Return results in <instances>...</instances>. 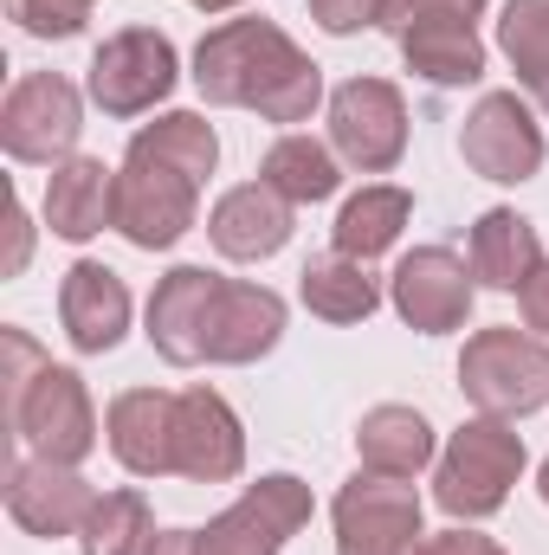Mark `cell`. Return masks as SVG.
Returning <instances> with one entry per match:
<instances>
[{
    "mask_svg": "<svg viewBox=\"0 0 549 555\" xmlns=\"http://www.w3.org/2000/svg\"><path fill=\"white\" fill-rule=\"evenodd\" d=\"M220 162V137L207 117L194 111H168L155 124H142L124 168H117V233L137 253H168L194 214H201V181Z\"/></svg>",
    "mask_w": 549,
    "mask_h": 555,
    "instance_id": "6da1fadb",
    "label": "cell"
},
{
    "mask_svg": "<svg viewBox=\"0 0 549 555\" xmlns=\"http://www.w3.org/2000/svg\"><path fill=\"white\" fill-rule=\"evenodd\" d=\"M194 91L220 111H253L266 124H304L323 104V72L272 20H227L194 46Z\"/></svg>",
    "mask_w": 549,
    "mask_h": 555,
    "instance_id": "7a4b0ae2",
    "label": "cell"
},
{
    "mask_svg": "<svg viewBox=\"0 0 549 555\" xmlns=\"http://www.w3.org/2000/svg\"><path fill=\"white\" fill-rule=\"evenodd\" d=\"M304 524H310V485L272 472L246 485L207 530H155L149 555H284Z\"/></svg>",
    "mask_w": 549,
    "mask_h": 555,
    "instance_id": "3957f363",
    "label": "cell"
},
{
    "mask_svg": "<svg viewBox=\"0 0 549 555\" xmlns=\"http://www.w3.org/2000/svg\"><path fill=\"white\" fill-rule=\"evenodd\" d=\"M518 478H524V439H518V426L478 414L446 439V452L433 465V504L452 524H485V517L505 511V498H511Z\"/></svg>",
    "mask_w": 549,
    "mask_h": 555,
    "instance_id": "277c9868",
    "label": "cell"
},
{
    "mask_svg": "<svg viewBox=\"0 0 549 555\" xmlns=\"http://www.w3.org/2000/svg\"><path fill=\"white\" fill-rule=\"evenodd\" d=\"M491 0H388L382 7V33L401 46L413 78L452 91V85H478L485 78V39H478V13Z\"/></svg>",
    "mask_w": 549,
    "mask_h": 555,
    "instance_id": "5b68a950",
    "label": "cell"
},
{
    "mask_svg": "<svg viewBox=\"0 0 549 555\" xmlns=\"http://www.w3.org/2000/svg\"><path fill=\"white\" fill-rule=\"evenodd\" d=\"M7 426L26 452L52 459V465H85L98 452V408L85 395V375L78 369H33L20 395H7Z\"/></svg>",
    "mask_w": 549,
    "mask_h": 555,
    "instance_id": "8992f818",
    "label": "cell"
},
{
    "mask_svg": "<svg viewBox=\"0 0 549 555\" xmlns=\"http://www.w3.org/2000/svg\"><path fill=\"white\" fill-rule=\"evenodd\" d=\"M459 388L491 420L537 414L549 401V343L531 330H478L459 356Z\"/></svg>",
    "mask_w": 549,
    "mask_h": 555,
    "instance_id": "52a82bcc",
    "label": "cell"
},
{
    "mask_svg": "<svg viewBox=\"0 0 549 555\" xmlns=\"http://www.w3.org/2000/svg\"><path fill=\"white\" fill-rule=\"evenodd\" d=\"M181 78V59H175V39L155 33V26H124L111 33L98 52H91V72H85V91L104 117H142L155 111Z\"/></svg>",
    "mask_w": 549,
    "mask_h": 555,
    "instance_id": "ba28073f",
    "label": "cell"
},
{
    "mask_svg": "<svg viewBox=\"0 0 549 555\" xmlns=\"http://www.w3.org/2000/svg\"><path fill=\"white\" fill-rule=\"evenodd\" d=\"M336 555H420V491L408 478H382V472H356L336 504Z\"/></svg>",
    "mask_w": 549,
    "mask_h": 555,
    "instance_id": "9c48e42d",
    "label": "cell"
},
{
    "mask_svg": "<svg viewBox=\"0 0 549 555\" xmlns=\"http://www.w3.org/2000/svg\"><path fill=\"white\" fill-rule=\"evenodd\" d=\"M78 130H85V98H78V85L59 78V72H26V78L7 91V104H0V142H7L13 162H46V168H59V162H72Z\"/></svg>",
    "mask_w": 549,
    "mask_h": 555,
    "instance_id": "30bf717a",
    "label": "cell"
},
{
    "mask_svg": "<svg viewBox=\"0 0 549 555\" xmlns=\"http://www.w3.org/2000/svg\"><path fill=\"white\" fill-rule=\"evenodd\" d=\"M330 149L356 175H388L408 155V98L388 78H349L330 91Z\"/></svg>",
    "mask_w": 549,
    "mask_h": 555,
    "instance_id": "8fae6325",
    "label": "cell"
},
{
    "mask_svg": "<svg viewBox=\"0 0 549 555\" xmlns=\"http://www.w3.org/2000/svg\"><path fill=\"white\" fill-rule=\"evenodd\" d=\"M278 336H284V297L266 291V284H246V278L214 272L207 310H201V362L246 369V362L272 356Z\"/></svg>",
    "mask_w": 549,
    "mask_h": 555,
    "instance_id": "7c38bea8",
    "label": "cell"
},
{
    "mask_svg": "<svg viewBox=\"0 0 549 555\" xmlns=\"http://www.w3.org/2000/svg\"><path fill=\"white\" fill-rule=\"evenodd\" d=\"M459 155L472 175L485 181H531L544 168V124L531 117V104L518 91H485L459 130Z\"/></svg>",
    "mask_w": 549,
    "mask_h": 555,
    "instance_id": "4fadbf2b",
    "label": "cell"
},
{
    "mask_svg": "<svg viewBox=\"0 0 549 555\" xmlns=\"http://www.w3.org/2000/svg\"><path fill=\"white\" fill-rule=\"evenodd\" d=\"M98 491L78 478V465H52L39 452H13L7 459V517L26 537H78L91 517Z\"/></svg>",
    "mask_w": 549,
    "mask_h": 555,
    "instance_id": "5bb4252c",
    "label": "cell"
},
{
    "mask_svg": "<svg viewBox=\"0 0 549 555\" xmlns=\"http://www.w3.org/2000/svg\"><path fill=\"white\" fill-rule=\"evenodd\" d=\"M472 291H478L472 266L459 253H446V246H413L408 259L395 266V278H388V297H395L401 323L420 330V336L459 330L472 317Z\"/></svg>",
    "mask_w": 549,
    "mask_h": 555,
    "instance_id": "9a60e30c",
    "label": "cell"
},
{
    "mask_svg": "<svg viewBox=\"0 0 549 555\" xmlns=\"http://www.w3.org/2000/svg\"><path fill=\"white\" fill-rule=\"evenodd\" d=\"M240 472H246L240 414L214 388H175V478H188V485H227Z\"/></svg>",
    "mask_w": 549,
    "mask_h": 555,
    "instance_id": "2e32d148",
    "label": "cell"
},
{
    "mask_svg": "<svg viewBox=\"0 0 549 555\" xmlns=\"http://www.w3.org/2000/svg\"><path fill=\"white\" fill-rule=\"evenodd\" d=\"M207 233H214L220 259L259 266V259L284 253V240H291V201L278 194L272 181H240V188H227V194L214 201Z\"/></svg>",
    "mask_w": 549,
    "mask_h": 555,
    "instance_id": "e0dca14e",
    "label": "cell"
},
{
    "mask_svg": "<svg viewBox=\"0 0 549 555\" xmlns=\"http://www.w3.org/2000/svg\"><path fill=\"white\" fill-rule=\"evenodd\" d=\"M104 433L130 478H175V395L168 388H124L104 414Z\"/></svg>",
    "mask_w": 549,
    "mask_h": 555,
    "instance_id": "ac0fdd59",
    "label": "cell"
},
{
    "mask_svg": "<svg viewBox=\"0 0 549 555\" xmlns=\"http://www.w3.org/2000/svg\"><path fill=\"white\" fill-rule=\"evenodd\" d=\"M59 317H65V336L78 356H104L130 330V284L98 259H78L59 284Z\"/></svg>",
    "mask_w": 549,
    "mask_h": 555,
    "instance_id": "d6986e66",
    "label": "cell"
},
{
    "mask_svg": "<svg viewBox=\"0 0 549 555\" xmlns=\"http://www.w3.org/2000/svg\"><path fill=\"white\" fill-rule=\"evenodd\" d=\"M46 227L72 246L98 240L104 227H117V168H104L98 155H72L52 168L46 181Z\"/></svg>",
    "mask_w": 549,
    "mask_h": 555,
    "instance_id": "ffe728a7",
    "label": "cell"
},
{
    "mask_svg": "<svg viewBox=\"0 0 549 555\" xmlns=\"http://www.w3.org/2000/svg\"><path fill=\"white\" fill-rule=\"evenodd\" d=\"M214 272L207 266H175L149 297V343L175 369H201V310H207Z\"/></svg>",
    "mask_w": 549,
    "mask_h": 555,
    "instance_id": "44dd1931",
    "label": "cell"
},
{
    "mask_svg": "<svg viewBox=\"0 0 549 555\" xmlns=\"http://www.w3.org/2000/svg\"><path fill=\"white\" fill-rule=\"evenodd\" d=\"M465 266L485 291H524V278L544 266V240L518 207H491L472 227V259Z\"/></svg>",
    "mask_w": 549,
    "mask_h": 555,
    "instance_id": "7402d4cb",
    "label": "cell"
},
{
    "mask_svg": "<svg viewBox=\"0 0 549 555\" xmlns=\"http://www.w3.org/2000/svg\"><path fill=\"white\" fill-rule=\"evenodd\" d=\"M356 459L362 472H382V478H413L420 465H433V426L413 414V408H369L356 426Z\"/></svg>",
    "mask_w": 549,
    "mask_h": 555,
    "instance_id": "603a6c76",
    "label": "cell"
},
{
    "mask_svg": "<svg viewBox=\"0 0 549 555\" xmlns=\"http://www.w3.org/2000/svg\"><path fill=\"white\" fill-rule=\"evenodd\" d=\"M297 297H304V310L323 317V323H369L375 304H382V284L369 278L362 259L323 253V259H310V266L297 272Z\"/></svg>",
    "mask_w": 549,
    "mask_h": 555,
    "instance_id": "cb8c5ba5",
    "label": "cell"
},
{
    "mask_svg": "<svg viewBox=\"0 0 549 555\" xmlns=\"http://www.w3.org/2000/svg\"><path fill=\"white\" fill-rule=\"evenodd\" d=\"M408 214H413V194L408 188H362V194H349L343 201V214H336V253L343 259H382L395 240H401V227H408Z\"/></svg>",
    "mask_w": 549,
    "mask_h": 555,
    "instance_id": "d4e9b609",
    "label": "cell"
},
{
    "mask_svg": "<svg viewBox=\"0 0 549 555\" xmlns=\"http://www.w3.org/2000/svg\"><path fill=\"white\" fill-rule=\"evenodd\" d=\"M336 162H343L336 149H323L317 137H297V130H291V137H278L272 149H266L259 181H272L291 207H310V201H330V194H336V181H343Z\"/></svg>",
    "mask_w": 549,
    "mask_h": 555,
    "instance_id": "484cf974",
    "label": "cell"
},
{
    "mask_svg": "<svg viewBox=\"0 0 549 555\" xmlns=\"http://www.w3.org/2000/svg\"><path fill=\"white\" fill-rule=\"evenodd\" d=\"M498 46L518 72V85L549 111V0H505Z\"/></svg>",
    "mask_w": 549,
    "mask_h": 555,
    "instance_id": "4316f807",
    "label": "cell"
},
{
    "mask_svg": "<svg viewBox=\"0 0 549 555\" xmlns=\"http://www.w3.org/2000/svg\"><path fill=\"white\" fill-rule=\"evenodd\" d=\"M85 555H149L155 543V517H149V498L142 491H104L78 530Z\"/></svg>",
    "mask_w": 549,
    "mask_h": 555,
    "instance_id": "83f0119b",
    "label": "cell"
},
{
    "mask_svg": "<svg viewBox=\"0 0 549 555\" xmlns=\"http://www.w3.org/2000/svg\"><path fill=\"white\" fill-rule=\"evenodd\" d=\"M98 0H7V20L33 39H78Z\"/></svg>",
    "mask_w": 549,
    "mask_h": 555,
    "instance_id": "f1b7e54d",
    "label": "cell"
},
{
    "mask_svg": "<svg viewBox=\"0 0 549 555\" xmlns=\"http://www.w3.org/2000/svg\"><path fill=\"white\" fill-rule=\"evenodd\" d=\"M304 7H310V20H317L323 33L349 39V33H362V26H382V7H388V0H304Z\"/></svg>",
    "mask_w": 549,
    "mask_h": 555,
    "instance_id": "f546056e",
    "label": "cell"
},
{
    "mask_svg": "<svg viewBox=\"0 0 549 555\" xmlns=\"http://www.w3.org/2000/svg\"><path fill=\"white\" fill-rule=\"evenodd\" d=\"M518 310H524L531 336H544V343H549V259H544L531 278H524V291H518Z\"/></svg>",
    "mask_w": 549,
    "mask_h": 555,
    "instance_id": "4dcf8cb0",
    "label": "cell"
},
{
    "mask_svg": "<svg viewBox=\"0 0 549 555\" xmlns=\"http://www.w3.org/2000/svg\"><path fill=\"white\" fill-rule=\"evenodd\" d=\"M420 555H498V543L459 524V530H439V537H426V543H420Z\"/></svg>",
    "mask_w": 549,
    "mask_h": 555,
    "instance_id": "1f68e13d",
    "label": "cell"
},
{
    "mask_svg": "<svg viewBox=\"0 0 549 555\" xmlns=\"http://www.w3.org/2000/svg\"><path fill=\"white\" fill-rule=\"evenodd\" d=\"M188 7H201V13H233V7H246V0H188Z\"/></svg>",
    "mask_w": 549,
    "mask_h": 555,
    "instance_id": "d6a6232c",
    "label": "cell"
},
{
    "mask_svg": "<svg viewBox=\"0 0 549 555\" xmlns=\"http://www.w3.org/2000/svg\"><path fill=\"white\" fill-rule=\"evenodd\" d=\"M537 491H544V504H549V459H544V478H537Z\"/></svg>",
    "mask_w": 549,
    "mask_h": 555,
    "instance_id": "836d02e7",
    "label": "cell"
},
{
    "mask_svg": "<svg viewBox=\"0 0 549 555\" xmlns=\"http://www.w3.org/2000/svg\"><path fill=\"white\" fill-rule=\"evenodd\" d=\"M498 555H505V550H498Z\"/></svg>",
    "mask_w": 549,
    "mask_h": 555,
    "instance_id": "e575fe53",
    "label": "cell"
}]
</instances>
